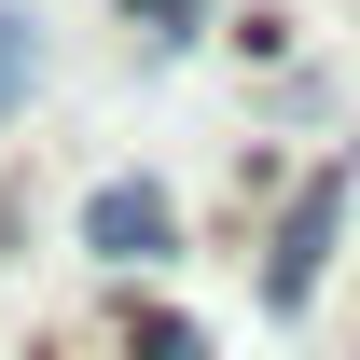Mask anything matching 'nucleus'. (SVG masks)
<instances>
[{
	"instance_id": "f257e3e1",
	"label": "nucleus",
	"mask_w": 360,
	"mask_h": 360,
	"mask_svg": "<svg viewBox=\"0 0 360 360\" xmlns=\"http://www.w3.org/2000/svg\"><path fill=\"white\" fill-rule=\"evenodd\" d=\"M347 194H360L347 167H319L305 194L277 208V236H264V305H277V319H305V305H319V277H333V236H347Z\"/></svg>"
},
{
	"instance_id": "f03ea898",
	"label": "nucleus",
	"mask_w": 360,
	"mask_h": 360,
	"mask_svg": "<svg viewBox=\"0 0 360 360\" xmlns=\"http://www.w3.org/2000/svg\"><path fill=\"white\" fill-rule=\"evenodd\" d=\"M84 250H97L111 277L180 264V208H167V180H97V194H84Z\"/></svg>"
},
{
	"instance_id": "7ed1b4c3",
	"label": "nucleus",
	"mask_w": 360,
	"mask_h": 360,
	"mask_svg": "<svg viewBox=\"0 0 360 360\" xmlns=\"http://www.w3.org/2000/svg\"><path fill=\"white\" fill-rule=\"evenodd\" d=\"M125 360H208V333L167 319V305H125Z\"/></svg>"
},
{
	"instance_id": "39448f33",
	"label": "nucleus",
	"mask_w": 360,
	"mask_h": 360,
	"mask_svg": "<svg viewBox=\"0 0 360 360\" xmlns=\"http://www.w3.org/2000/svg\"><path fill=\"white\" fill-rule=\"evenodd\" d=\"M28 84H42V42H28V14H0V111H14Z\"/></svg>"
},
{
	"instance_id": "20e7f679",
	"label": "nucleus",
	"mask_w": 360,
	"mask_h": 360,
	"mask_svg": "<svg viewBox=\"0 0 360 360\" xmlns=\"http://www.w3.org/2000/svg\"><path fill=\"white\" fill-rule=\"evenodd\" d=\"M125 14H139V42H153V56H180V42H208V0H125Z\"/></svg>"
}]
</instances>
